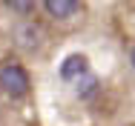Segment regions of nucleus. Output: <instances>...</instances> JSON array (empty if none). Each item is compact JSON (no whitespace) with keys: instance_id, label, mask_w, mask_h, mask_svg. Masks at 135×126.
I'll return each mask as SVG.
<instances>
[{"instance_id":"f257e3e1","label":"nucleus","mask_w":135,"mask_h":126,"mask_svg":"<svg viewBox=\"0 0 135 126\" xmlns=\"http://www.w3.org/2000/svg\"><path fill=\"white\" fill-rule=\"evenodd\" d=\"M0 89H3L9 98H15V100L26 98L29 95V75H26V69H23L20 63H6V66L0 69Z\"/></svg>"},{"instance_id":"f03ea898","label":"nucleus","mask_w":135,"mask_h":126,"mask_svg":"<svg viewBox=\"0 0 135 126\" xmlns=\"http://www.w3.org/2000/svg\"><path fill=\"white\" fill-rule=\"evenodd\" d=\"M83 75H89V60H86V54L72 52L69 57H63V63H60V77H63L66 83H78Z\"/></svg>"},{"instance_id":"7ed1b4c3","label":"nucleus","mask_w":135,"mask_h":126,"mask_svg":"<svg viewBox=\"0 0 135 126\" xmlns=\"http://www.w3.org/2000/svg\"><path fill=\"white\" fill-rule=\"evenodd\" d=\"M43 9L52 20H69L81 9V0H43Z\"/></svg>"},{"instance_id":"20e7f679","label":"nucleus","mask_w":135,"mask_h":126,"mask_svg":"<svg viewBox=\"0 0 135 126\" xmlns=\"http://www.w3.org/2000/svg\"><path fill=\"white\" fill-rule=\"evenodd\" d=\"M3 6L15 14H32L35 12V0H3Z\"/></svg>"},{"instance_id":"39448f33","label":"nucleus","mask_w":135,"mask_h":126,"mask_svg":"<svg viewBox=\"0 0 135 126\" xmlns=\"http://www.w3.org/2000/svg\"><path fill=\"white\" fill-rule=\"evenodd\" d=\"M75 86H78V92H81L83 100H89V98H92V92H98V80H95L92 75H83Z\"/></svg>"},{"instance_id":"423d86ee","label":"nucleus","mask_w":135,"mask_h":126,"mask_svg":"<svg viewBox=\"0 0 135 126\" xmlns=\"http://www.w3.org/2000/svg\"><path fill=\"white\" fill-rule=\"evenodd\" d=\"M129 63H132V69H135V46H132V52H129Z\"/></svg>"}]
</instances>
